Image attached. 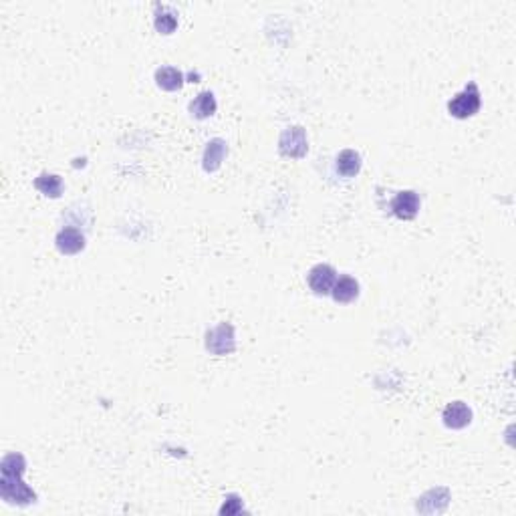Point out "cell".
<instances>
[{"mask_svg":"<svg viewBox=\"0 0 516 516\" xmlns=\"http://www.w3.org/2000/svg\"><path fill=\"white\" fill-rule=\"evenodd\" d=\"M26 462L21 454H9L2 458V478H0V496L11 505L26 506L36 500V494L24 484L23 474Z\"/></svg>","mask_w":516,"mask_h":516,"instance_id":"1","label":"cell"},{"mask_svg":"<svg viewBox=\"0 0 516 516\" xmlns=\"http://www.w3.org/2000/svg\"><path fill=\"white\" fill-rule=\"evenodd\" d=\"M480 109V89L476 83H468L462 93H458L450 103H448V111L450 115H454L458 120H466L476 115Z\"/></svg>","mask_w":516,"mask_h":516,"instance_id":"2","label":"cell"},{"mask_svg":"<svg viewBox=\"0 0 516 516\" xmlns=\"http://www.w3.org/2000/svg\"><path fill=\"white\" fill-rule=\"evenodd\" d=\"M206 349L214 355H228L236 349L234 327L230 323H220L206 333Z\"/></svg>","mask_w":516,"mask_h":516,"instance_id":"3","label":"cell"},{"mask_svg":"<svg viewBox=\"0 0 516 516\" xmlns=\"http://www.w3.org/2000/svg\"><path fill=\"white\" fill-rule=\"evenodd\" d=\"M278 149L280 154L287 157H302L309 149V142H307V133L299 125H293L287 127L283 135H280V142H278Z\"/></svg>","mask_w":516,"mask_h":516,"instance_id":"4","label":"cell"},{"mask_svg":"<svg viewBox=\"0 0 516 516\" xmlns=\"http://www.w3.org/2000/svg\"><path fill=\"white\" fill-rule=\"evenodd\" d=\"M337 280V270L331 264H317L309 270V287L315 295H331Z\"/></svg>","mask_w":516,"mask_h":516,"instance_id":"5","label":"cell"},{"mask_svg":"<svg viewBox=\"0 0 516 516\" xmlns=\"http://www.w3.org/2000/svg\"><path fill=\"white\" fill-rule=\"evenodd\" d=\"M391 210L401 220H414L416 214H418V210H420V196L414 190H404V192H399L394 198Z\"/></svg>","mask_w":516,"mask_h":516,"instance_id":"6","label":"cell"},{"mask_svg":"<svg viewBox=\"0 0 516 516\" xmlns=\"http://www.w3.org/2000/svg\"><path fill=\"white\" fill-rule=\"evenodd\" d=\"M55 244H57V248H59L60 254L73 256V254H79L85 248V234L81 230L67 226V228H63L59 234H57Z\"/></svg>","mask_w":516,"mask_h":516,"instance_id":"7","label":"cell"},{"mask_svg":"<svg viewBox=\"0 0 516 516\" xmlns=\"http://www.w3.org/2000/svg\"><path fill=\"white\" fill-rule=\"evenodd\" d=\"M444 423L452 430H462L472 421V409L464 401H452L444 409Z\"/></svg>","mask_w":516,"mask_h":516,"instance_id":"8","label":"cell"},{"mask_svg":"<svg viewBox=\"0 0 516 516\" xmlns=\"http://www.w3.org/2000/svg\"><path fill=\"white\" fill-rule=\"evenodd\" d=\"M333 299L341 305H347V302H353V300L359 297V283L353 278V276H341L339 280H335L333 285V290H331Z\"/></svg>","mask_w":516,"mask_h":516,"instance_id":"9","label":"cell"},{"mask_svg":"<svg viewBox=\"0 0 516 516\" xmlns=\"http://www.w3.org/2000/svg\"><path fill=\"white\" fill-rule=\"evenodd\" d=\"M216 99L212 91H204L194 99L190 103V113H192L196 120H206V117H212L216 113Z\"/></svg>","mask_w":516,"mask_h":516,"instance_id":"10","label":"cell"},{"mask_svg":"<svg viewBox=\"0 0 516 516\" xmlns=\"http://www.w3.org/2000/svg\"><path fill=\"white\" fill-rule=\"evenodd\" d=\"M226 142L224 139H212L204 152V169L206 172H216L222 162H224V156H226Z\"/></svg>","mask_w":516,"mask_h":516,"instance_id":"11","label":"cell"},{"mask_svg":"<svg viewBox=\"0 0 516 516\" xmlns=\"http://www.w3.org/2000/svg\"><path fill=\"white\" fill-rule=\"evenodd\" d=\"M156 83L164 91H178L184 85V73L176 67H162L156 71Z\"/></svg>","mask_w":516,"mask_h":516,"instance_id":"12","label":"cell"},{"mask_svg":"<svg viewBox=\"0 0 516 516\" xmlns=\"http://www.w3.org/2000/svg\"><path fill=\"white\" fill-rule=\"evenodd\" d=\"M361 169V156L353 149H343L339 157H337V172L343 178H353L357 176Z\"/></svg>","mask_w":516,"mask_h":516,"instance_id":"13","label":"cell"},{"mask_svg":"<svg viewBox=\"0 0 516 516\" xmlns=\"http://www.w3.org/2000/svg\"><path fill=\"white\" fill-rule=\"evenodd\" d=\"M35 188L48 198H59L63 192V180L55 174H41L35 180Z\"/></svg>","mask_w":516,"mask_h":516,"instance_id":"14","label":"cell"},{"mask_svg":"<svg viewBox=\"0 0 516 516\" xmlns=\"http://www.w3.org/2000/svg\"><path fill=\"white\" fill-rule=\"evenodd\" d=\"M178 26V16L176 12H172L169 9H162V12L156 14V31L162 35H172Z\"/></svg>","mask_w":516,"mask_h":516,"instance_id":"15","label":"cell"},{"mask_svg":"<svg viewBox=\"0 0 516 516\" xmlns=\"http://www.w3.org/2000/svg\"><path fill=\"white\" fill-rule=\"evenodd\" d=\"M242 508V502L238 496H228V506L224 505L220 508V515H236V512H241Z\"/></svg>","mask_w":516,"mask_h":516,"instance_id":"16","label":"cell"}]
</instances>
